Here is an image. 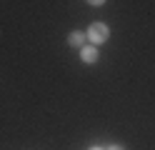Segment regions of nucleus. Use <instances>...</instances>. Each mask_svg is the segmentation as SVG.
I'll list each match as a JSON object with an SVG mask.
<instances>
[{
    "label": "nucleus",
    "mask_w": 155,
    "mask_h": 150,
    "mask_svg": "<svg viewBox=\"0 0 155 150\" xmlns=\"http://www.w3.org/2000/svg\"><path fill=\"white\" fill-rule=\"evenodd\" d=\"M90 150H100V148H90Z\"/></svg>",
    "instance_id": "nucleus-5"
},
{
    "label": "nucleus",
    "mask_w": 155,
    "mask_h": 150,
    "mask_svg": "<svg viewBox=\"0 0 155 150\" xmlns=\"http://www.w3.org/2000/svg\"><path fill=\"white\" fill-rule=\"evenodd\" d=\"M88 38H90L93 45H100V43H105V40L110 38V30H108L105 23H93V25L88 28Z\"/></svg>",
    "instance_id": "nucleus-1"
},
{
    "label": "nucleus",
    "mask_w": 155,
    "mask_h": 150,
    "mask_svg": "<svg viewBox=\"0 0 155 150\" xmlns=\"http://www.w3.org/2000/svg\"><path fill=\"white\" fill-rule=\"evenodd\" d=\"M85 38H88L85 33H70V35H68V43H70L73 48H78V45H83V43H85Z\"/></svg>",
    "instance_id": "nucleus-3"
},
{
    "label": "nucleus",
    "mask_w": 155,
    "mask_h": 150,
    "mask_svg": "<svg viewBox=\"0 0 155 150\" xmlns=\"http://www.w3.org/2000/svg\"><path fill=\"white\" fill-rule=\"evenodd\" d=\"M108 150H125V148H123V145H110Z\"/></svg>",
    "instance_id": "nucleus-4"
},
{
    "label": "nucleus",
    "mask_w": 155,
    "mask_h": 150,
    "mask_svg": "<svg viewBox=\"0 0 155 150\" xmlns=\"http://www.w3.org/2000/svg\"><path fill=\"white\" fill-rule=\"evenodd\" d=\"M80 58H83V63H98V48H93V45H88V48H83L80 50Z\"/></svg>",
    "instance_id": "nucleus-2"
}]
</instances>
